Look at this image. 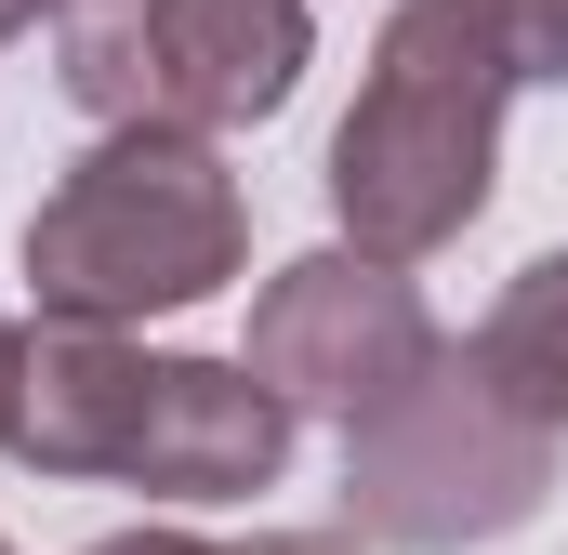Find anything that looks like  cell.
<instances>
[{
	"label": "cell",
	"mask_w": 568,
	"mask_h": 555,
	"mask_svg": "<svg viewBox=\"0 0 568 555\" xmlns=\"http://www.w3.org/2000/svg\"><path fill=\"white\" fill-rule=\"evenodd\" d=\"M239 172L212 133H159V120H106V145L67 159V185L27 212V291L40 317H172L199 291L239 278Z\"/></svg>",
	"instance_id": "obj_2"
},
{
	"label": "cell",
	"mask_w": 568,
	"mask_h": 555,
	"mask_svg": "<svg viewBox=\"0 0 568 555\" xmlns=\"http://www.w3.org/2000/svg\"><path fill=\"white\" fill-rule=\"evenodd\" d=\"M40 13H53V0H0V40H13V27H40Z\"/></svg>",
	"instance_id": "obj_11"
},
{
	"label": "cell",
	"mask_w": 568,
	"mask_h": 555,
	"mask_svg": "<svg viewBox=\"0 0 568 555\" xmlns=\"http://www.w3.org/2000/svg\"><path fill=\"white\" fill-rule=\"evenodd\" d=\"M503 40L476 0H397L371 40V80L331 133V212L357 252L424 265L489 212V145H503Z\"/></svg>",
	"instance_id": "obj_1"
},
{
	"label": "cell",
	"mask_w": 568,
	"mask_h": 555,
	"mask_svg": "<svg viewBox=\"0 0 568 555\" xmlns=\"http://www.w3.org/2000/svg\"><path fill=\"white\" fill-rule=\"evenodd\" d=\"M291 463V397L239 357H145V423L120 490H159V503H239Z\"/></svg>",
	"instance_id": "obj_6"
},
{
	"label": "cell",
	"mask_w": 568,
	"mask_h": 555,
	"mask_svg": "<svg viewBox=\"0 0 568 555\" xmlns=\"http://www.w3.org/2000/svg\"><path fill=\"white\" fill-rule=\"evenodd\" d=\"M556 490V436L529 411H503L476 384V357L436 344V371L410 397L344 436V516L397 555H449V543H489V529H529Z\"/></svg>",
	"instance_id": "obj_3"
},
{
	"label": "cell",
	"mask_w": 568,
	"mask_h": 555,
	"mask_svg": "<svg viewBox=\"0 0 568 555\" xmlns=\"http://www.w3.org/2000/svg\"><path fill=\"white\" fill-rule=\"evenodd\" d=\"M145 423V357L106 317H40L13 344V397H0V450L27 476H120Z\"/></svg>",
	"instance_id": "obj_7"
},
{
	"label": "cell",
	"mask_w": 568,
	"mask_h": 555,
	"mask_svg": "<svg viewBox=\"0 0 568 555\" xmlns=\"http://www.w3.org/2000/svg\"><path fill=\"white\" fill-rule=\"evenodd\" d=\"M13 344H27V331H13V317H0V397H13Z\"/></svg>",
	"instance_id": "obj_12"
},
{
	"label": "cell",
	"mask_w": 568,
	"mask_h": 555,
	"mask_svg": "<svg viewBox=\"0 0 568 555\" xmlns=\"http://www.w3.org/2000/svg\"><path fill=\"white\" fill-rule=\"evenodd\" d=\"M93 555H225V543H185V529H120V543H93Z\"/></svg>",
	"instance_id": "obj_10"
},
{
	"label": "cell",
	"mask_w": 568,
	"mask_h": 555,
	"mask_svg": "<svg viewBox=\"0 0 568 555\" xmlns=\"http://www.w3.org/2000/svg\"><path fill=\"white\" fill-rule=\"evenodd\" d=\"M53 67L93 120L239 133L304 80V0H53Z\"/></svg>",
	"instance_id": "obj_4"
},
{
	"label": "cell",
	"mask_w": 568,
	"mask_h": 555,
	"mask_svg": "<svg viewBox=\"0 0 568 555\" xmlns=\"http://www.w3.org/2000/svg\"><path fill=\"white\" fill-rule=\"evenodd\" d=\"M476 384L503 397V411H529L542 436H568V252H542V265L516 278L489 317H476Z\"/></svg>",
	"instance_id": "obj_8"
},
{
	"label": "cell",
	"mask_w": 568,
	"mask_h": 555,
	"mask_svg": "<svg viewBox=\"0 0 568 555\" xmlns=\"http://www.w3.org/2000/svg\"><path fill=\"white\" fill-rule=\"evenodd\" d=\"M252 555H331V543H252Z\"/></svg>",
	"instance_id": "obj_13"
},
{
	"label": "cell",
	"mask_w": 568,
	"mask_h": 555,
	"mask_svg": "<svg viewBox=\"0 0 568 555\" xmlns=\"http://www.w3.org/2000/svg\"><path fill=\"white\" fill-rule=\"evenodd\" d=\"M252 371L278 384L291 411H317V423L357 436L384 397H410L436 371V317H424V291L384 265V252H304L252 304Z\"/></svg>",
	"instance_id": "obj_5"
},
{
	"label": "cell",
	"mask_w": 568,
	"mask_h": 555,
	"mask_svg": "<svg viewBox=\"0 0 568 555\" xmlns=\"http://www.w3.org/2000/svg\"><path fill=\"white\" fill-rule=\"evenodd\" d=\"M0 555H13V543H0Z\"/></svg>",
	"instance_id": "obj_14"
},
{
	"label": "cell",
	"mask_w": 568,
	"mask_h": 555,
	"mask_svg": "<svg viewBox=\"0 0 568 555\" xmlns=\"http://www.w3.org/2000/svg\"><path fill=\"white\" fill-rule=\"evenodd\" d=\"M516 80H568V0H476Z\"/></svg>",
	"instance_id": "obj_9"
}]
</instances>
